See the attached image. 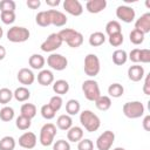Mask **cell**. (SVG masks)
Wrapping results in <instances>:
<instances>
[{
  "label": "cell",
  "instance_id": "15",
  "mask_svg": "<svg viewBox=\"0 0 150 150\" xmlns=\"http://www.w3.org/2000/svg\"><path fill=\"white\" fill-rule=\"evenodd\" d=\"M135 29L142 32L144 35L150 32V13H144L135 21Z\"/></svg>",
  "mask_w": 150,
  "mask_h": 150
},
{
  "label": "cell",
  "instance_id": "14",
  "mask_svg": "<svg viewBox=\"0 0 150 150\" xmlns=\"http://www.w3.org/2000/svg\"><path fill=\"white\" fill-rule=\"evenodd\" d=\"M49 19H50V25L56 26V27H63L67 23V16L56 9H48Z\"/></svg>",
  "mask_w": 150,
  "mask_h": 150
},
{
  "label": "cell",
  "instance_id": "26",
  "mask_svg": "<svg viewBox=\"0 0 150 150\" xmlns=\"http://www.w3.org/2000/svg\"><path fill=\"white\" fill-rule=\"evenodd\" d=\"M95 105L98 110L101 111H107L110 109L111 107V98L109 96L105 95H101L96 101H95Z\"/></svg>",
  "mask_w": 150,
  "mask_h": 150
},
{
  "label": "cell",
  "instance_id": "7",
  "mask_svg": "<svg viewBox=\"0 0 150 150\" xmlns=\"http://www.w3.org/2000/svg\"><path fill=\"white\" fill-rule=\"evenodd\" d=\"M63 43L62 39L60 38V35L57 33H52L47 36V39L41 43L40 48L42 52L46 53H53L56 49H59L61 47V45Z\"/></svg>",
  "mask_w": 150,
  "mask_h": 150
},
{
  "label": "cell",
  "instance_id": "39",
  "mask_svg": "<svg viewBox=\"0 0 150 150\" xmlns=\"http://www.w3.org/2000/svg\"><path fill=\"white\" fill-rule=\"evenodd\" d=\"M69 47H71V48H77V47H80L82 43H83V35L80 33V32H76V34L68 41V42H66Z\"/></svg>",
  "mask_w": 150,
  "mask_h": 150
},
{
  "label": "cell",
  "instance_id": "11",
  "mask_svg": "<svg viewBox=\"0 0 150 150\" xmlns=\"http://www.w3.org/2000/svg\"><path fill=\"white\" fill-rule=\"evenodd\" d=\"M36 142H38L36 135L34 132H32V131H26L19 137V145L22 149H26V150L35 148Z\"/></svg>",
  "mask_w": 150,
  "mask_h": 150
},
{
  "label": "cell",
  "instance_id": "23",
  "mask_svg": "<svg viewBox=\"0 0 150 150\" xmlns=\"http://www.w3.org/2000/svg\"><path fill=\"white\" fill-rule=\"evenodd\" d=\"M13 97L18 102H26L30 97V91L28 90V88H26L23 86L22 87H18L13 93Z\"/></svg>",
  "mask_w": 150,
  "mask_h": 150
},
{
  "label": "cell",
  "instance_id": "22",
  "mask_svg": "<svg viewBox=\"0 0 150 150\" xmlns=\"http://www.w3.org/2000/svg\"><path fill=\"white\" fill-rule=\"evenodd\" d=\"M68 90H69V83L66 80H56L55 82H53V91L56 95L62 96L67 94Z\"/></svg>",
  "mask_w": 150,
  "mask_h": 150
},
{
  "label": "cell",
  "instance_id": "2",
  "mask_svg": "<svg viewBox=\"0 0 150 150\" xmlns=\"http://www.w3.org/2000/svg\"><path fill=\"white\" fill-rule=\"evenodd\" d=\"M122 110H123V114H124L125 117H128L130 120H135V118H139L144 115L145 108H144L142 102L131 101V102L124 103Z\"/></svg>",
  "mask_w": 150,
  "mask_h": 150
},
{
  "label": "cell",
  "instance_id": "19",
  "mask_svg": "<svg viewBox=\"0 0 150 150\" xmlns=\"http://www.w3.org/2000/svg\"><path fill=\"white\" fill-rule=\"evenodd\" d=\"M28 63H29V66H30L32 69L42 70V68H43V66L46 63V60H45V57L41 54H33V55L29 56Z\"/></svg>",
  "mask_w": 150,
  "mask_h": 150
},
{
  "label": "cell",
  "instance_id": "38",
  "mask_svg": "<svg viewBox=\"0 0 150 150\" xmlns=\"http://www.w3.org/2000/svg\"><path fill=\"white\" fill-rule=\"evenodd\" d=\"M76 32H77V30H75V29H73V28H63V29H61L57 34L60 35V38L62 39L63 42H68V41L76 34Z\"/></svg>",
  "mask_w": 150,
  "mask_h": 150
},
{
  "label": "cell",
  "instance_id": "21",
  "mask_svg": "<svg viewBox=\"0 0 150 150\" xmlns=\"http://www.w3.org/2000/svg\"><path fill=\"white\" fill-rule=\"evenodd\" d=\"M56 127L60 130H63V131L69 130L73 127V120H71V117L69 115H67V114L60 115L57 117V120H56Z\"/></svg>",
  "mask_w": 150,
  "mask_h": 150
},
{
  "label": "cell",
  "instance_id": "53",
  "mask_svg": "<svg viewBox=\"0 0 150 150\" xmlns=\"http://www.w3.org/2000/svg\"><path fill=\"white\" fill-rule=\"evenodd\" d=\"M2 35H4V30H2V28H1V26H0V39L2 38Z\"/></svg>",
  "mask_w": 150,
  "mask_h": 150
},
{
  "label": "cell",
  "instance_id": "5",
  "mask_svg": "<svg viewBox=\"0 0 150 150\" xmlns=\"http://www.w3.org/2000/svg\"><path fill=\"white\" fill-rule=\"evenodd\" d=\"M56 136V125L53 123H46L42 125L40 130V137L39 141L41 145L49 146L54 143V138Z\"/></svg>",
  "mask_w": 150,
  "mask_h": 150
},
{
  "label": "cell",
  "instance_id": "31",
  "mask_svg": "<svg viewBox=\"0 0 150 150\" xmlns=\"http://www.w3.org/2000/svg\"><path fill=\"white\" fill-rule=\"evenodd\" d=\"M105 33L110 36L112 34H117V33H122V27L121 23L116 20H111L105 25Z\"/></svg>",
  "mask_w": 150,
  "mask_h": 150
},
{
  "label": "cell",
  "instance_id": "18",
  "mask_svg": "<svg viewBox=\"0 0 150 150\" xmlns=\"http://www.w3.org/2000/svg\"><path fill=\"white\" fill-rule=\"evenodd\" d=\"M38 82L41 86H43V87L50 86L54 82V75H53V73L50 70H48V69L40 70V73L38 74Z\"/></svg>",
  "mask_w": 150,
  "mask_h": 150
},
{
  "label": "cell",
  "instance_id": "28",
  "mask_svg": "<svg viewBox=\"0 0 150 150\" xmlns=\"http://www.w3.org/2000/svg\"><path fill=\"white\" fill-rule=\"evenodd\" d=\"M21 115L22 116H26L28 118H34L35 115H36V107L33 104V103H23L21 105Z\"/></svg>",
  "mask_w": 150,
  "mask_h": 150
},
{
  "label": "cell",
  "instance_id": "50",
  "mask_svg": "<svg viewBox=\"0 0 150 150\" xmlns=\"http://www.w3.org/2000/svg\"><path fill=\"white\" fill-rule=\"evenodd\" d=\"M142 125H143V129L145 131H150V115H145L144 116Z\"/></svg>",
  "mask_w": 150,
  "mask_h": 150
},
{
  "label": "cell",
  "instance_id": "29",
  "mask_svg": "<svg viewBox=\"0 0 150 150\" xmlns=\"http://www.w3.org/2000/svg\"><path fill=\"white\" fill-rule=\"evenodd\" d=\"M35 21L41 27H48V26H50V19H49L48 11H41V12H39L36 14V16H35Z\"/></svg>",
  "mask_w": 150,
  "mask_h": 150
},
{
  "label": "cell",
  "instance_id": "52",
  "mask_svg": "<svg viewBox=\"0 0 150 150\" xmlns=\"http://www.w3.org/2000/svg\"><path fill=\"white\" fill-rule=\"evenodd\" d=\"M5 56H6V48H5L4 46H1V45H0V61H1V60H4V59H5Z\"/></svg>",
  "mask_w": 150,
  "mask_h": 150
},
{
  "label": "cell",
  "instance_id": "45",
  "mask_svg": "<svg viewBox=\"0 0 150 150\" xmlns=\"http://www.w3.org/2000/svg\"><path fill=\"white\" fill-rule=\"evenodd\" d=\"M53 150H70V144L66 139H59L53 143Z\"/></svg>",
  "mask_w": 150,
  "mask_h": 150
},
{
  "label": "cell",
  "instance_id": "42",
  "mask_svg": "<svg viewBox=\"0 0 150 150\" xmlns=\"http://www.w3.org/2000/svg\"><path fill=\"white\" fill-rule=\"evenodd\" d=\"M0 19L5 25H12L15 21V12H1Z\"/></svg>",
  "mask_w": 150,
  "mask_h": 150
},
{
  "label": "cell",
  "instance_id": "9",
  "mask_svg": "<svg viewBox=\"0 0 150 150\" xmlns=\"http://www.w3.org/2000/svg\"><path fill=\"white\" fill-rule=\"evenodd\" d=\"M115 142V134L111 130L103 131L96 139V148L98 150H110Z\"/></svg>",
  "mask_w": 150,
  "mask_h": 150
},
{
  "label": "cell",
  "instance_id": "4",
  "mask_svg": "<svg viewBox=\"0 0 150 150\" xmlns=\"http://www.w3.org/2000/svg\"><path fill=\"white\" fill-rule=\"evenodd\" d=\"M83 69L86 75H88L89 77H95L96 75H98L101 70V63H100L98 56L95 54H88L84 57Z\"/></svg>",
  "mask_w": 150,
  "mask_h": 150
},
{
  "label": "cell",
  "instance_id": "3",
  "mask_svg": "<svg viewBox=\"0 0 150 150\" xmlns=\"http://www.w3.org/2000/svg\"><path fill=\"white\" fill-rule=\"evenodd\" d=\"M29 30L21 26H13L7 32V40L13 43H21L29 39Z\"/></svg>",
  "mask_w": 150,
  "mask_h": 150
},
{
  "label": "cell",
  "instance_id": "16",
  "mask_svg": "<svg viewBox=\"0 0 150 150\" xmlns=\"http://www.w3.org/2000/svg\"><path fill=\"white\" fill-rule=\"evenodd\" d=\"M145 76L144 68L139 64H134L128 68V77L132 82H138Z\"/></svg>",
  "mask_w": 150,
  "mask_h": 150
},
{
  "label": "cell",
  "instance_id": "40",
  "mask_svg": "<svg viewBox=\"0 0 150 150\" xmlns=\"http://www.w3.org/2000/svg\"><path fill=\"white\" fill-rule=\"evenodd\" d=\"M16 5L13 0H1L0 1V11L1 12H15Z\"/></svg>",
  "mask_w": 150,
  "mask_h": 150
},
{
  "label": "cell",
  "instance_id": "36",
  "mask_svg": "<svg viewBox=\"0 0 150 150\" xmlns=\"http://www.w3.org/2000/svg\"><path fill=\"white\" fill-rule=\"evenodd\" d=\"M40 112H41V116H42L45 120H53V118L55 117V114H56V111H55L49 104H43V105L41 107Z\"/></svg>",
  "mask_w": 150,
  "mask_h": 150
},
{
  "label": "cell",
  "instance_id": "32",
  "mask_svg": "<svg viewBox=\"0 0 150 150\" xmlns=\"http://www.w3.org/2000/svg\"><path fill=\"white\" fill-rule=\"evenodd\" d=\"M15 145V139L12 136H5L0 139V150H14Z\"/></svg>",
  "mask_w": 150,
  "mask_h": 150
},
{
  "label": "cell",
  "instance_id": "54",
  "mask_svg": "<svg viewBox=\"0 0 150 150\" xmlns=\"http://www.w3.org/2000/svg\"><path fill=\"white\" fill-rule=\"evenodd\" d=\"M112 150H125L124 148H121V146H117V148H114Z\"/></svg>",
  "mask_w": 150,
  "mask_h": 150
},
{
  "label": "cell",
  "instance_id": "1",
  "mask_svg": "<svg viewBox=\"0 0 150 150\" xmlns=\"http://www.w3.org/2000/svg\"><path fill=\"white\" fill-rule=\"evenodd\" d=\"M80 122L88 132L96 131L101 125L100 117L91 110H83L82 112H80Z\"/></svg>",
  "mask_w": 150,
  "mask_h": 150
},
{
  "label": "cell",
  "instance_id": "41",
  "mask_svg": "<svg viewBox=\"0 0 150 150\" xmlns=\"http://www.w3.org/2000/svg\"><path fill=\"white\" fill-rule=\"evenodd\" d=\"M108 41L110 43V46L112 47H120L123 41H124V38H123V34L122 33H117V34H112L108 38Z\"/></svg>",
  "mask_w": 150,
  "mask_h": 150
},
{
  "label": "cell",
  "instance_id": "13",
  "mask_svg": "<svg viewBox=\"0 0 150 150\" xmlns=\"http://www.w3.org/2000/svg\"><path fill=\"white\" fill-rule=\"evenodd\" d=\"M18 81L21 83V84H23V87H26V86H30V84H33L34 83V81H35V75H34V73L30 70V69H28V68H21L19 71H18Z\"/></svg>",
  "mask_w": 150,
  "mask_h": 150
},
{
  "label": "cell",
  "instance_id": "30",
  "mask_svg": "<svg viewBox=\"0 0 150 150\" xmlns=\"http://www.w3.org/2000/svg\"><path fill=\"white\" fill-rule=\"evenodd\" d=\"M123 93H124V88L120 83H112L108 87V94H109L110 97L118 98L123 95Z\"/></svg>",
  "mask_w": 150,
  "mask_h": 150
},
{
  "label": "cell",
  "instance_id": "33",
  "mask_svg": "<svg viewBox=\"0 0 150 150\" xmlns=\"http://www.w3.org/2000/svg\"><path fill=\"white\" fill-rule=\"evenodd\" d=\"M30 124H32V120L22 115L18 116L15 120V125L19 130H27L30 128Z\"/></svg>",
  "mask_w": 150,
  "mask_h": 150
},
{
  "label": "cell",
  "instance_id": "20",
  "mask_svg": "<svg viewBox=\"0 0 150 150\" xmlns=\"http://www.w3.org/2000/svg\"><path fill=\"white\" fill-rule=\"evenodd\" d=\"M67 138L69 142H80L83 138V129L81 127H71L69 130H67Z\"/></svg>",
  "mask_w": 150,
  "mask_h": 150
},
{
  "label": "cell",
  "instance_id": "12",
  "mask_svg": "<svg viewBox=\"0 0 150 150\" xmlns=\"http://www.w3.org/2000/svg\"><path fill=\"white\" fill-rule=\"evenodd\" d=\"M63 8L68 14L74 16H80L83 13V6L79 0H64Z\"/></svg>",
  "mask_w": 150,
  "mask_h": 150
},
{
  "label": "cell",
  "instance_id": "48",
  "mask_svg": "<svg viewBox=\"0 0 150 150\" xmlns=\"http://www.w3.org/2000/svg\"><path fill=\"white\" fill-rule=\"evenodd\" d=\"M143 93L145 95H150V74L145 75V80L143 84Z\"/></svg>",
  "mask_w": 150,
  "mask_h": 150
},
{
  "label": "cell",
  "instance_id": "43",
  "mask_svg": "<svg viewBox=\"0 0 150 150\" xmlns=\"http://www.w3.org/2000/svg\"><path fill=\"white\" fill-rule=\"evenodd\" d=\"M62 103H63V100H62V97L61 96H59V95H54V96H52L50 97V100H49V105L55 110V111H59L60 109H61V107H62Z\"/></svg>",
  "mask_w": 150,
  "mask_h": 150
},
{
  "label": "cell",
  "instance_id": "46",
  "mask_svg": "<svg viewBox=\"0 0 150 150\" xmlns=\"http://www.w3.org/2000/svg\"><path fill=\"white\" fill-rule=\"evenodd\" d=\"M139 62L142 63H149L150 62V50L144 48L139 50Z\"/></svg>",
  "mask_w": 150,
  "mask_h": 150
},
{
  "label": "cell",
  "instance_id": "25",
  "mask_svg": "<svg viewBox=\"0 0 150 150\" xmlns=\"http://www.w3.org/2000/svg\"><path fill=\"white\" fill-rule=\"evenodd\" d=\"M111 57H112V62L116 66H122L128 61V54L124 49H116L112 53Z\"/></svg>",
  "mask_w": 150,
  "mask_h": 150
},
{
  "label": "cell",
  "instance_id": "35",
  "mask_svg": "<svg viewBox=\"0 0 150 150\" xmlns=\"http://www.w3.org/2000/svg\"><path fill=\"white\" fill-rule=\"evenodd\" d=\"M144 34L142 33V32H139V30H137V29H132L131 32H130V34H129V40H130V42L131 43H134V45H141V43H143V41H144Z\"/></svg>",
  "mask_w": 150,
  "mask_h": 150
},
{
  "label": "cell",
  "instance_id": "24",
  "mask_svg": "<svg viewBox=\"0 0 150 150\" xmlns=\"http://www.w3.org/2000/svg\"><path fill=\"white\" fill-rule=\"evenodd\" d=\"M88 41L91 47H100L105 42V35L102 32H94L90 34Z\"/></svg>",
  "mask_w": 150,
  "mask_h": 150
},
{
  "label": "cell",
  "instance_id": "49",
  "mask_svg": "<svg viewBox=\"0 0 150 150\" xmlns=\"http://www.w3.org/2000/svg\"><path fill=\"white\" fill-rule=\"evenodd\" d=\"M26 4L30 9H38L41 5V1L40 0H27Z\"/></svg>",
  "mask_w": 150,
  "mask_h": 150
},
{
  "label": "cell",
  "instance_id": "17",
  "mask_svg": "<svg viewBox=\"0 0 150 150\" xmlns=\"http://www.w3.org/2000/svg\"><path fill=\"white\" fill-rule=\"evenodd\" d=\"M107 7V1L105 0H89L86 4V8L89 13L91 14H97L102 12Z\"/></svg>",
  "mask_w": 150,
  "mask_h": 150
},
{
  "label": "cell",
  "instance_id": "44",
  "mask_svg": "<svg viewBox=\"0 0 150 150\" xmlns=\"http://www.w3.org/2000/svg\"><path fill=\"white\" fill-rule=\"evenodd\" d=\"M77 143V150H94V143L89 138H82Z\"/></svg>",
  "mask_w": 150,
  "mask_h": 150
},
{
  "label": "cell",
  "instance_id": "51",
  "mask_svg": "<svg viewBox=\"0 0 150 150\" xmlns=\"http://www.w3.org/2000/svg\"><path fill=\"white\" fill-rule=\"evenodd\" d=\"M46 4L50 7H54V6H59L60 5V0H46Z\"/></svg>",
  "mask_w": 150,
  "mask_h": 150
},
{
  "label": "cell",
  "instance_id": "10",
  "mask_svg": "<svg viewBox=\"0 0 150 150\" xmlns=\"http://www.w3.org/2000/svg\"><path fill=\"white\" fill-rule=\"evenodd\" d=\"M116 16H117V19H120L121 21H123L125 23H131L135 20L136 13L132 7L122 5L116 8Z\"/></svg>",
  "mask_w": 150,
  "mask_h": 150
},
{
  "label": "cell",
  "instance_id": "6",
  "mask_svg": "<svg viewBox=\"0 0 150 150\" xmlns=\"http://www.w3.org/2000/svg\"><path fill=\"white\" fill-rule=\"evenodd\" d=\"M82 91L84 94V97L88 101H91V102H95L101 96L98 83L95 80H91V79L86 80L82 83Z\"/></svg>",
  "mask_w": 150,
  "mask_h": 150
},
{
  "label": "cell",
  "instance_id": "37",
  "mask_svg": "<svg viewBox=\"0 0 150 150\" xmlns=\"http://www.w3.org/2000/svg\"><path fill=\"white\" fill-rule=\"evenodd\" d=\"M13 98V91L8 88H1L0 89V103L7 104Z\"/></svg>",
  "mask_w": 150,
  "mask_h": 150
},
{
  "label": "cell",
  "instance_id": "34",
  "mask_svg": "<svg viewBox=\"0 0 150 150\" xmlns=\"http://www.w3.org/2000/svg\"><path fill=\"white\" fill-rule=\"evenodd\" d=\"M14 115H15V112L12 107L6 105L0 110V120L4 122H11L14 118Z\"/></svg>",
  "mask_w": 150,
  "mask_h": 150
},
{
  "label": "cell",
  "instance_id": "27",
  "mask_svg": "<svg viewBox=\"0 0 150 150\" xmlns=\"http://www.w3.org/2000/svg\"><path fill=\"white\" fill-rule=\"evenodd\" d=\"M80 110H81V104H80V102H79L77 100L71 98V100L67 101V103H66V111H67V115H69V116L77 115V114L80 112Z\"/></svg>",
  "mask_w": 150,
  "mask_h": 150
},
{
  "label": "cell",
  "instance_id": "47",
  "mask_svg": "<svg viewBox=\"0 0 150 150\" xmlns=\"http://www.w3.org/2000/svg\"><path fill=\"white\" fill-rule=\"evenodd\" d=\"M139 50H141V49H138V48L132 49V50L129 53L128 59H129L131 62H134V63H138V62H139Z\"/></svg>",
  "mask_w": 150,
  "mask_h": 150
},
{
  "label": "cell",
  "instance_id": "8",
  "mask_svg": "<svg viewBox=\"0 0 150 150\" xmlns=\"http://www.w3.org/2000/svg\"><path fill=\"white\" fill-rule=\"evenodd\" d=\"M47 64L56 70V71H61V70H64L68 66V60L66 56L61 55V54H57V53H52L48 57H47Z\"/></svg>",
  "mask_w": 150,
  "mask_h": 150
}]
</instances>
